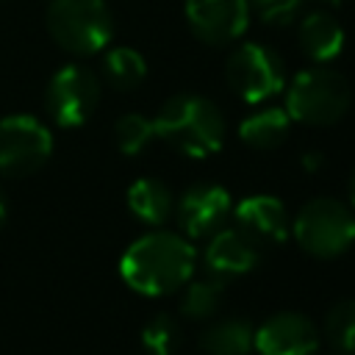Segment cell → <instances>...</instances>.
<instances>
[{"label": "cell", "instance_id": "7c38bea8", "mask_svg": "<svg viewBox=\"0 0 355 355\" xmlns=\"http://www.w3.org/2000/svg\"><path fill=\"white\" fill-rule=\"evenodd\" d=\"M261 261V247L250 241L239 227H222L211 236L202 252L205 272L219 280H233L239 275H247L258 266Z\"/></svg>", "mask_w": 355, "mask_h": 355}, {"label": "cell", "instance_id": "52a82bcc", "mask_svg": "<svg viewBox=\"0 0 355 355\" xmlns=\"http://www.w3.org/2000/svg\"><path fill=\"white\" fill-rule=\"evenodd\" d=\"M100 103V80L92 69L80 64L61 67L44 92L47 114L61 128H78L83 125Z\"/></svg>", "mask_w": 355, "mask_h": 355}, {"label": "cell", "instance_id": "d4e9b609", "mask_svg": "<svg viewBox=\"0 0 355 355\" xmlns=\"http://www.w3.org/2000/svg\"><path fill=\"white\" fill-rule=\"evenodd\" d=\"M6 214H8V205H6V197H3V191H0V225H3Z\"/></svg>", "mask_w": 355, "mask_h": 355}, {"label": "cell", "instance_id": "277c9868", "mask_svg": "<svg viewBox=\"0 0 355 355\" xmlns=\"http://www.w3.org/2000/svg\"><path fill=\"white\" fill-rule=\"evenodd\" d=\"M47 31L67 53L92 55L111 42L114 19L103 0H53L47 8Z\"/></svg>", "mask_w": 355, "mask_h": 355}, {"label": "cell", "instance_id": "5bb4252c", "mask_svg": "<svg viewBox=\"0 0 355 355\" xmlns=\"http://www.w3.org/2000/svg\"><path fill=\"white\" fill-rule=\"evenodd\" d=\"M300 47L316 64L333 61L344 47V31H341L338 19L327 11L308 14L300 25Z\"/></svg>", "mask_w": 355, "mask_h": 355}, {"label": "cell", "instance_id": "9c48e42d", "mask_svg": "<svg viewBox=\"0 0 355 355\" xmlns=\"http://www.w3.org/2000/svg\"><path fill=\"white\" fill-rule=\"evenodd\" d=\"M178 222L180 230L191 239H208L225 227L233 214V200L227 189L219 183H194L178 200Z\"/></svg>", "mask_w": 355, "mask_h": 355}, {"label": "cell", "instance_id": "ba28073f", "mask_svg": "<svg viewBox=\"0 0 355 355\" xmlns=\"http://www.w3.org/2000/svg\"><path fill=\"white\" fill-rule=\"evenodd\" d=\"M53 153L50 130L28 114L0 119V175L22 178L36 172Z\"/></svg>", "mask_w": 355, "mask_h": 355}, {"label": "cell", "instance_id": "44dd1931", "mask_svg": "<svg viewBox=\"0 0 355 355\" xmlns=\"http://www.w3.org/2000/svg\"><path fill=\"white\" fill-rule=\"evenodd\" d=\"M141 347L147 355H175L180 349V324L172 313H155L141 330Z\"/></svg>", "mask_w": 355, "mask_h": 355}, {"label": "cell", "instance_id": "ac0fdd59", "mask_svg": "<svg viewBox=\"0 0 355 355\" xmlns=\"http://www.w3.org/2000/svg\"><path fill=\"white\" fill-rule=\"evenodd\" d=\"M222 300H225V280L211 277V275L202 280H189L186 291L180 297V313L186 319L202 322V319L216 316Z\"/></svg>", "mask_w": 355, "mask_h": 355}, {"label": "cell", "instance_id": "603a6c76", "mask_svg": "<svg viewBox=\"0 0 355 355\" xmlns=\"http://www.w3.org/2000/svg\"><path fill=\"white\" fill-rule=\"evenodd\" d=\"M250 8L258 11V17L269 25H286L297 17L302 0H247Z\"/></svg>", "mask_w": 355, "mask_h": 355}, {"label": "cell", "instance_id": "3957f363", "mask_svg": "<svg viewBox=\"0 0 355 355\" xmlns=\"http://www.w3.org/2000/svg\"><path fill=\"white\" fill-rule=\"evenodd\" d=\"M349 108V83L341 72L311 67L294 75L286 92V111L302 125H333Z\"/></svg>", "mask_w": 355, "mask_h": 355}, {"label": "cell", "instance_id": "7a4b0ae2", "mask_svg": "<svg viewBox=\"0 0 355 355\" xmlns=\"http://www.w3.org/2000/svg\"><path fill=\"white\" fill-rule=\"evenodd\" d=\"M155 136L189 158H205L225 141L222 111L200 94L169 97L153 119Z\"/></svg>", "mask_w": 355, "mask_h": 355}, {"label": "cell", "instance_id": "7402d4cb", "mask_svg": "<svg viewBox=\"0 0 355 355\" xmlns=\"http://www.w3.org/2000/svg\"><path fill=\"white\" fill-rule=\"evenodd\" d=\"M155 136V128H153V119L141 116V114H125L116 119L114 125V139H116V147L125 153V155H139Z\"/></svg>", "mask_w": 355, "mask_h": 355}, {"label": "cell", "instance_id": "e0dca14e", "mask_svg": "<svg viewBox=\"0 0 355 355\" xmlns=\"http://www.w3.org/2000/svg\"><path fill=\"white\" fill-rule=\"evenodd\" d=\"M291 130V116L286 108H261L255 114H250L241 125H239V136L244 144H250L252 150H275L286 141Z\"/></svg>", "mask_w": 355, "mask_h": 355}, {"label": "cell", "instance_id": "2e32d148", "mask_svg": "<svg viewBox=\"0 0 355 355\" xmlns=\"http://www.w3.org/2000/svg\"><path fill=\"white\" fill-rule=\"evenodd\" d=\"M128 208L139 222L158 227L175 211V197L169 186L161 183L158 178H139L128 189Z\"/></svg>", "mask_w": 355, "mask_h": 355}, {"label": "cell", "instance_id": "d6986e66", "mask_svg": "<svg viewBox=\"0 0 355 355\" xmlns=\"http://www.w3.org/2000/svg\"><path fill=\"white\" fill-rule=\"evenodd\" d=\"M103 75L114 89L128 92L144 80L147 64H144L141 53H136L133 47H114L103 58Z\"/></svg>", "mask_w": 355, "mask_h": 355}, {"label": "cell", "instance_id": "4316f807", "mask_svg": "<svg viewBox=\"0 0 355 355\" xmlns=\"http://www.w3.org/2000/svg\"><path fill=\"white\" fill-rule=\"evenodd\" d=\"M324 3H341V0H324Z\"/></svg>", "mask_w": 355, "mask_h": 355}, {"label": "cell", "instance_id": "30bf717a", "mask_svg": "<svg viewBox=\"0 0 355 355\" xmlns=\"http://www.w3.org/2000/svg\"><path fill=\"white\" fill-rule=\"evenodd\" d=\"M186 19L197 39L222 47L236 42L250 22L247 0H186Z\"/></svg>", "mask_w": 355, "mask_h": 355}, {"label": "cell", "instance_id": "4fadbf2b", "mask_svg": "<svg viewBox=\"0 0 355 355\" xmlns=\"http://www.w3.org/2000/svg\"><path fill=\"white\" fill-rule=\"evenodd\" d=\"M230 216H233L236 227L250 241H255L258 247L280 244L288 236V211L272 194H250V197H244L233 208Z\"/></svg>", "mask_w": 355, "mask_h": 355}, {"label": "cell", "instance_id": "83f0119b", "mask_svg": "<svg viewBox=\"0 0 355 355\" xmlns=\"http://www.w3.org/2000/svg\"><path fill=\"white\" fill-rule=\"evenodd\" d=\"M338 355H344V352H338Z\"/></svg>", "mask_w": 355, "mask_h": 355}, {"label": "cell", "instance_id": "8992f818", "mask_svg": "<svg viewBox=\"0 0 355 355\" xmlns=\"http://www.w3.org/2000/svg\"><path fill=\"white\" fill-rule=\"evenodd\" d=\"M227 86L247 103H261L275 97L286 83V69L280 55L272 47H263L258 42L239 44L225 64Z\"/></svg>", "mask_w": 355, "mask_h": 355}, {"label": "cell", "instance_id": "5b68a950", "mask_svg": "<svg viewBox=\"0 0 355 355\" xmlns=\"http://www.w3.org/2000/svg\"><path fill=\"white\" fill-rule=\"evenodd\" d=\"M291 230L308 255L338 258L355 244V214L333 197H316L297 211Z\"/></svg>", "mask_w": 355, "mask_h": 355}, {"label": "cell", "instance_id": "8fae6325", "mask_svg": "<svg viewBox=\"0 0 355 355\" xmlns=\"http://www.w3.org/2000/svg\"><path fill=\"white\" fill-rule=\"evenodd\" d=\"M252 349L258 355H316L319 330L305 313L280 311L255 330Z\"/></svg>", "mask_w": 355, "mask_h": 355}, {"label": "cell", "instance_id": "cb8c5ba5", "mask_svg": "<svg viewBox=\"0 0 355 355\" xmlns=\"http://www.w3.org/2000/svg\"><path fill=\"white\" fill-rule=\"evenodd\" d=\"M302 166L311 169V172H316V169L322 166V155H319V153H305V155H302Z\"/></svg>", "mask_w": 355, "mask_h": 355}, {"label": "cell", "instance_id": "6da1fadb", "mask_svg": "<svg viewBox=\"0 0 355 355\" xmlns=\"http://www.w3.org/2000/svg\"><path fill=\"white\" fill-rule=\"evenodd\" d=\"M194 261L197 252L183 236L172 230H153L125 250L119 275L144 297H166L191 280Z\"/></svg>", "mask_w": 355, "mask_h": 355}, {"label": "cell", "instance_id": "484cf974", "mask_svg": "<svg viewBox=\"0 0 355 355\" xmlns=\"http://www.w3.org/2000/svg\"><path fill=\"white\" fill-rule=\"evenodd\" d=\"M347 191H349V202L355 205V172H352V178H349V186H347Z\"/></svg>", "mask_w": 355, "mask_h": 355}, {"label": "cell", "instance_id": "ffe728a7", "mask_svg": "<svg viewBox=\"0 0 355 355\" xmlns=\"http://www.w3.org/2000/svg\"><path fill=\"white\" fill-rule=\"evenodd\" d=\"M324 338L336 352L355 355V300L336 302L324 316Z\"/></svg>", "mask_w": 355, "mask_h": 355}, {"label": "cell", "instance_id": "9a60e30c", "mask_svg": "<svg viewBox=\"0 0 355 355\" xmlns=\"http://www.w3.org/2000/svg\"><path fill=\"white\" fill-rule=\"evenodd\" d=\"M255 341V327L241 316H225L208 324L197 344L205 355H250Z\"/></svg>", "mask_w": 355, "mask_h": 355}]
</instances>
